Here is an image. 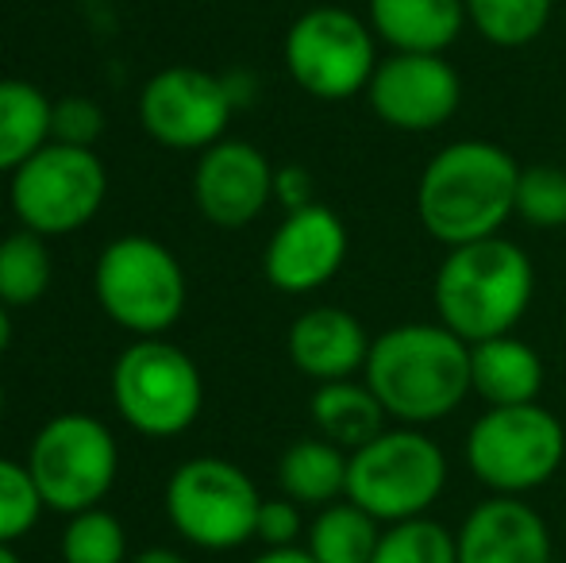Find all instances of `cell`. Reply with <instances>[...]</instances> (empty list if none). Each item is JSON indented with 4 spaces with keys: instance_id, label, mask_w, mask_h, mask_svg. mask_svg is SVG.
<instances>
[{
    "instance_id": "obj_8",
    "label": "cell",
    "mask_w": 566,
    "mask_h": 563,
    "mask_svg": "<svg viewBox=\"0 0 566 563\" xmlns=\"http://www.w3.org/2000/svg\"><path fill=\"white\" fill-rule=\"evenodd\" d=\"M28 471L46 510L66 518L93 510L116 487L119 448L113 428L90 414L51 417L31 440Z\"/></svg>"
},
{
    "instance_id": "obj_14",
    "label": "cell",
    "mask_w": 566,
    "mask_h": 563,
    "mask_svg": "<svg viewBox=\"0 0 566 563\" xmlns=\"http://www.w3.org/2000/svg\"><path fill=\"white\" fill-rule=\"evenodd\" d=\"M350 236L336 209L328 205H305L297 212H285V220L274 228L262 256L266 282L282 293H316L328 285L347 263Z\"/></svg>"
},
{
    "instance_id": "obj_12",
    "label": "cell",
    "mask_w": 566,
    "mask_h": 563,
    "mask_svg": "<svg viewBox=\"0 0 566 563\" xmlns=\"http://www.w3.org/2000/svg\"><path fill=\"white\" fill-rule=\"evenodd\" d=\"M235 113L224 77L197 66H166L143 85L139 124L155 143L170 150H209L228 139V124Z\"/></svg>"
},
{
    "instance_id": "obj_5",
    "label": "cell",
    "mask_w": 566,
    "mask_h": 563,
    "mask_svg": "<svg viewBox=\"0 0 566 563\" xmlns=\"http://www.w3.org/2000/svg\"><path fill=\"white\" fill-rule=\"evenodd\" d=\"M93 293L101 313L139 340L163 336L186 313V271L166 243L150 236H119L97 256Z\"/></svg>"
},
{
    "instance_id": "obj_13",
    "label": "cell",
    "mask_w": 566,
    "mask_h": 563,
    "mask_svg": "<svg viewBox=\"0 0 566 563\" xmlns=\"http://www.w3.org/2000/svg\"><path fill=\"white\" fill-rule=\"evenodd\" d=\"M374 116L394 132H436L459 113L462 77L443 54L394 51L366 85Z\"/></svg>"
},
{
    "instance_id": "obj_9",
    "label": "cell",
    "mask_w": 566,
    "mask_h": 563,
    "mask_svg": "<svg viewBox=\"0 0 566 563\" xmlns=\"http://www.w3.org/2000/svg\"><path fill=\"white\" fill-rule=\"evenodd\" d=\"M163 502L181 541L205 552H231L254 541L262 494L231 459L193 456L166 479Z\"/></svg>"
},
{
    "instance_id": "obj_10",
    "label": "cell",
    "mask_w": 566,
    "mask_h": 563,
    "mask_svg": "<svg viewBox=\"0 0 566 563\" xmlns=\"http://www.w3.org/2000/svg\"><path fill=\"white\" fill-rule=\"evenodd\" d=\"M8 205L20 228L39 236H70L101 212L108 197V170L93 147L46 143L15 174H8Z\"/></svg>"
},
{
    "instance_id": "obj_38",
    "label": "cell",
    "mask_w": 566,
    "mask_h": 563,
    "mask_svg": "<svg viewBox=\"0 0 566 563\" xmlns=\"http://www.w3.org/2000/svg\"><path fill=\"white\" fill-rule=\"evenodd\" d=\"M0 417H4V386H0Z\"/></svg>"
},
{
    "instance_id": "obj_11",
    "label": "cell",
    "mask_w": 566,
    "mask_h": 563,
    "mask_svg": "<svg viewBox=\"0 0 566 563\" xmlns=\"http://www.w3.org/2000/svg\"><path fill=\"white\" fill-rule=\"evenodd\" d=\"M282 59L297 90L316 101H347L366 93L378 70V35L370 20L336 4H316L290 23Z\"/></svg>"
},
{
    "instance_id": "obj_15",
    "label": "cell",
    "mask_w": 566,
    "mask_h": 563,
    "mask_svg": "<svg viewBox=\"0 0 566 563\" xmlns=\"http://www.w3.org/2000/svg\"><path fill=\"white\" fill-rule=\"evenodd\" d=\"M274 201V166L254 143L220 139L193 166V205L209 225L247 228Z\"/></svg>"
},
{
    "instance_id": "obj_20",
    "label": "cell",
    "mask_w": 566,
    "mask_h": 563,
    "mask_svg": "<svg viewBox=\"0 0 566 563\" xmlns=\"http://www.w3.org/2000/svg\"><path fill=\"white\" fill-rule=\"evenodd\" d=\"M313 425L324 440L339 444L343 451H358L370 444L374 436L386 432V409H381L378 394L366 383L355 378H339V383H321L308 402Z\"/></svg>"
},
{
    "instance_id": "obj_1",
    "label": "cell",
    "mask_w": 566,
    "mask_h": 563,
    "mask_svg": "<svg viewBox=\"0 0 566 563\" xmlns=\"http://www.w3.org/2000/svg\"><path fill=\"white\" fill-rule=\"evenodd\" d=\"M521 166L490 139H454L428 158L417 186V217L443 248H462L501 236L516 217Z\"/></svg>"
},
{
    "instance_id": "obj_23",
    "label": "cell",
    "mask_w": 566,
    "mask_h": 563,
    "mask_svg": "<svg viewBox=\"0 0 566 563\" xmlns=\"http://www.w3.org/2000/svg\"><path fill=\"white\" fill-rule=\"evenodd\" d=\"M381 541V521L370 518L350 498L324 505L308 525V544L321 563H370Z\"/></svg>"
},
{
    "instance_id": "obj_28",
    "label": "cell",
    "mask_w": 566,
    "mask_h": 563,
    "mask_svg": "<svg viewBox=\"0 0 566 563\" xmlns=\"http://www.w3.org/2000/svg\"><path fill=\"white\" fill-rule=\"evenodd\" d=\"M516 217L539 232L566 228V170L563 166H521Z\"/></svg>"
},
{
    "instance_id": "obj_4",
    "label": "cell",
    "mask_w": 566,
    "mask_h": 563,
    "mask_svg": "<svg viewBox=\"0 0 566 563\" xmlns=\"http://www.w3.org/2000/svg\"><path fill=\"white\" fill-rule=\"evenodd\" d=\"M443 487H448V456L432 436L412 425L386 428L370 444L350 451L347 498L381 525L428 518Z\"/></svg>"
},
{
    "instance_id": "obj_34",
    "label": "cell",
    "mask_w": 566,
    "mask_h": 563,
    "mask_svg": "<svg viewBox=\"0 0 566 563\" xmlns=\"http://www.w3.org/2000/svg\"><path fill=\"white\" fill-rule=\"evenodd\" d=\"M251 563H321L308 549H297V544H290V549H266L262 556H254Z\"/></svg>"
},
{
    "instance_id": "obj_37",
    "label": "cell",
    "mask_w": 566,
    "mask_h": 563,
    "mask_svg": "<svg viewBox=\"0 0 566 563\" xmlns=\"http://www.w3.org/2000/svg\"><path fill=\"white\" fill-rule=\"evenodd\" d=\"M0 563H23V560L12 552V544H0Z\"/></svg>"
},
{
    "instance_id": "obj_18",
    "label": "cell",
    "mask_w": 566,
    "mask_h": 563,
    "mask_svg": "<svg viewBox=\"0 0 566 563\" xmlns=\"http://www.w3.org/2000/svg\"><path fill=\"white\" fill-rule=\"evenodd\" d=\"M374 35L405 54H443L467 28V0H366Z\"/></svg>"
},
{
    "instance_id": "obj_29",
    "label": "cell",
    "mask_w": 566,
    "mask_h": 563,
    "mask_svg": "<svg viewBox=\"0 0 566 563\" xmlns=\"http://www.w3.org/2000/svg\"><path fill=\"white\" fill-rule=\"evenodd\" d=\"M43 494L31 479L28 463L0 456V544H15L43 518Z\"/></svg>"
},
{
    "instance_id": "obj_3",
    "label": "cell",
    "mask_w": 566,
    "mask_h": 563,
    "mask_svg": "<svg viewBox=\"0 0 566 563\" xmlns=\"http://www.w3.org/2000/svg\"><path fill=\"white\" fill-rule=\"evenodd\" d=\"M536 293V267L521 243L505 236L451 248L432 282V305L443 329L470 347L509 336L524 321Z\"/></svg>"
},
{
    "instance_id": "obj_32",
    "label": "cell",
    "mask_w": 566,
    "mask_h": 563,
    "mask_svg": "<svg viewBox=\"0 0 566 563\" xmlns=\"http://www.w3.org/2000/svg\"><path fill=\"white\" fill-rule=\"evenodd\" d=\"M316 181L305 166H282L274 170V201L282 205L285 212H297L305 205H316Z\"/></svg>"
},
{
    "instance_id": "obj_22",
    "label": "cell",
    "mask_w": 566,
    "mask_h": 563,
    "mask_svg": "<svg viewBox=\"0 0 566 563\" xmlns=\"http://www.w3.org/2000/svg\"><path fill=\"white\" fill-rule=\"evenodd\" d=\"M54 101L39 85L0 77V174H15L51 143Z\"/></svg>"
},
{
    "instance_id": "obj_17",
    "label": "cell",
    "mask_w": 566,
    "mask_h": 563,
    "mask_svg": "<svg viewBox=\"0 0 566 563\" xmlns=\"http://www.w3.org/2000/svg\"><path fill=\"white\" fill-rule=\"evenodd\" d=\"M370 344L374 340L366 336L363 321L339 305L308 309L290 324V336H285L290 363L316 386L355 378L366 367Z\"/></svg>"
},
{
    "instance_id": "obj_6",
    "label": "cell",
    "mask_w": 566,
    "mask_h": 563,
    "mask_svg": "<svg viewBox=\"0 0 566 563\" xmlns=\"http://www.w3.org/2000/svg\"><path fill=\"white\" fill-rule=\"evenodd\" d=\"M566 459V428L539 402L490 406L467 436V467L493 494L521 498L547 487Z\"/></svg>"
},
{
    "instance_id": "obj_31",
    "label": "cell",
    "mask_w": 566,
    "mask_h": 563,
    "mask_svg": "<svg viewBox=\"0 0 566 563\" xmlns=\"http://www.w3.org/2000/svg\"><path fill=\"white\" fill-rule=\"evenodd\" d=\"M301 533H305V521H301V505L293 498H262L254 541H262L266 549H290Z\"/></svg>"
},
{
    "instance_id": "obj_33",
    "label": "cell",
    "mask_w": 566,
    "mask_h": 563,
    "mask_svg": "<svg viewBox=\"0 0 566 563\" xmlns=\"http://www.w3.org/2000/svg\"><path fill=\"white\" fill-rule=\"evenodd\" d=\"M224 85H228V93H231V101H235V108H247L254 101V90H259V85H254V77L251 74H243V70H239V74H228L224 77Z\"/></svg>"
},
{
    "instance_id": "obj_2",
    "label": "cell",
    "mask_w": 566,
    "mask_h": 563,
    "mask_svg": "<svg viewBox=\"0 0 566 563\" xmlns=\"http://www.w3.org/2000/svg\"><path fill=\"white\" fill-rule=\"evenodd\" d=\"M363 383L394 421L424 428L470 398V344L436 324H397L370 344Z\"/></svg>"
},
{
    "instance_id": "obj_30",
    "label": "cell",
    "mask_w": 566,
    "mask_h": 563,
    "mask_svg": "<svg viewBox=\"0 0 566 563\" xmlns=\"http://www.w3.org/2000/svg\"><path fill=\"white\" fill-rule=\"evenodd\" d=\"M105 132V108L93 97H59L51 108V139L66 147H93Z\"/></svg>"
},
{
    "instance_id": "obj_36",
    "label": "cell",
    "mask_w": 566,
    "mask_h": 563,
    "mask_svg": "<svg viewBox=\"0 0 566 563\" xmlns=\"http://www.w3.org/2000/svg\"><path fill=\"white\" fill-rule=\"evenodd\" d=\"M8 344H12V313L8 305H0V355L8 352Z\"/></svg>"
},
{
    "instance_id": "obj_35",
    "label": "cell",
    "mask_w": 566,
    "mask_h": 563,
    "mask_svg": "<svg viewBox=\"0 0 566 563\" xmlns=\"http://www.w3.org/2000/svg\"><path fill=\"white\" fill-rule=\"evenodd\" d=\"M127 563H189V560L174 549H143L139 556H132Z\"/></svg>"
},
{
    "instance_id": "obj_26",
    "label": "cell",
    "mask_w": 566,
    "mask_h": 563,
    "mask_svg": "<svg viewBox=\"0 0 566 563\" xmlns=\"http://www.w3.org/2000/svg\"><path fill=\"white\" fill-rule=\"evenodd\" d=\"M370 563H459V544L443 521L409 518L381 529Z\"/></svg>"
},
{
    "instance_id": "obj_21",
    "label": "cell",
    "mask_w": 566,
    "mask_h": 563,
    "mask_svg": "<svg viewBox=\"0 0 566 563\" xmlns=\"http://www.w3.org/2000/svg\"><path fill=\"white\" fill-rule=\"evenodd\" d=\"M347 463L350 451H343L339 444L324 440V436H308V440H297L282 451L277 487L297 505L324 510V505L347 498Z\"/></svg>"
},
{
    "instance_id": "obj_24",
    "label": "cell",
    "mask_w": 566,
    "mask_h": 563,
    "mask_svg": "<svg viewBox=\"0 0 566 563\" xmlns=\"http://www.w3.org/2000/svg\"><path fill=\"white\" fill-rule=\"evenodd\" d=\"M54 259L46 248V236L31 228H15L0 240V305L28 309L51 290Z\"/></svg>"
},
{
    "instance_id": "obj_19",
    "label": "cell",
    "mask_w": 566,
    "mask_h": 563,
    "mask_svg": "<svg viewBox=\"0 0 566 563\" xmlns=\"http://www.w3.org/2000/svg\"><path fill=\"white\" fill-rule=\"evenodd\" d=\"M470 390L485 406H528L544 390V359L513 332L470 347Z\"/></svg>"
},
{
    "instance_id": "obj_16",
    "label": "cell",
    "mask_w": 566,
    "mask_h": 563,
    "mask_svg": "<svg viewBox=\"0 0 566 563\" xmlns=\"http://www.w3.org/2000/svg\"><path fill=\"white\" fill-rule=\"evenodd\" d=\"M459 563H552V529L524 498L493 494L462 518Z\"/></svg>"
},
{
    "instance_id": "obj_7",
    "label": "cell",
    "mask_w": 566,
    "mask_h": 563,
    "mask_svg": "<svg viewBox=\"0 0 566 563\" xmlns=\"http://www.w3.org/2000/svg\"><path fill=\"white\" fill-rule=\"evenodd\" d=\"M113 402L127 428L150 440H170L201 417V367L163 336L124 347L113 363Z\"/></svg>"
},
{
    "instance_id": "obj_25",
    "label": "cell",
    "mask_w": 566,
    "mask_h": 563,
    "mask_svg": "<svg viewBox=\"0 0 566 563\" xmlns=\"http://www.w3.org/2000/svg\"><path fill=\"white\" fill-rule=\"evenodd\" d=\"M555 0H467V20L490 46L521 51L552 23Z\"/></svg>"
},
{
    "instance_id": "obj_27",
    "label": "cell",
    "mask_w": 566,
    "mask_h": 563,
    "mask_svg": "<svg viewBox=\"0 0 566 563\" xmlns=\"http://www.w3.org/2000/svg\"><path fill=\"white\" fill-rule=\"evenodd\" d=\"M62 560L66 563H127V533L116 513L105 505H93L74 518H66L62 529Z\"/></svg>"
}]
</instances>
